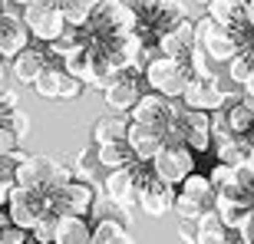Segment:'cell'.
Returning a JSON list of instances; mask_svg holds the SVG:
<instances>
[{
  "instance_id": "cell-1",
  "label": "cell",
  "mask_w": 254,
  "mask_h": 244,
  "mask_svg": "<svg viewBox=\"0 0 254 244\" xmlns=\"http://www.w3.org/2000/svg\"><path fill=\"white\" fill-rule=\"evenodd\" d=\"M47 215H53V208H50V191H43V188L10 185V191H7V221L13 228H23V231L30 235V228L40 225Z\"/></svg>"
},
{
  "instance_id": "cell-2",
  "label": "cell",
  "mask_w": 254,
  "mask_h": 244,
  "mask_svg": "<svg viewBox=\"0 0 254 244\" xmlns=\"http://www.w3.org/2000/svg\"><path fill=\"white\" fill-rule=\"evenodd\" d=\"M215 208V191L208 185V175L201 172H191L189 179L175 188V201H172V215L179 221H191L195 225L198 218Z\"/></svg>"
},
{
  "instance_id": "cell-3",
  "label": "cell",
  "mask_w": 254,
  "mask_h": 244,
  "mask_svg": "<svg viewBox=\"0 0 254 244\" xmlns=\"http://www.w3.org/2000/svg\"><path fill=\"white\" fill-rule=\"evenodd\" d=\"M189 69L182 63H175V60H169V57H155L145 63V69H142V83L149 86V93H159V96H165V99H182V89L189 86Z\"/></svg>"
},
{
  "instance_id": "cell-4",
  "label": "cell",
  "mask_w": 254,
  "mask_h": 244,
  "mask_svg": "<svg viewBox=\"0 0 254 244\" xmlns=\"http://www.w3.org/2000/svg\"><path fill=\"white\" fill-rule=\"evenodd\" d=\"M149 169H152V175H155L162 185L179 188L182 182L195 172V152L185 149L182 142H165V145L159 149V155L149 162Z\"/></svg>"
},
{
  "instance_id": "cell-5",
  "label": "cell",
  "mask_w": 254,
  "mask_h": 244,
  "mask_svg": "<svg viewBox=\"0 0 254 244\" xmlns=\"http://www.w3.org/2000/svg\"><path fill=\"white\" fill-rule=\"evenodd\" d=\"M132 172H135V205H139L149 218L169 215L172 201H175V188L162 185V182L152 175V169H149V165H142V162H135Z\"/></svg>"
},
{
  "instance_id": "cell-6",
  "label": "cell",
  "mask_w": 254,
  "mask_h": 244,
  "mask_svg": "<svg viewBox=\"0 0 254 244\" xmlns=\"http://www.w3.org/2000/svg\"><path fill=\"white\" fill-rule=\"evenodd\" d=\"M20 20H23V27H27L30 40H37V47H50V43H57L63 37V17H60V10L47 0H37V3H30V7L20 10Z\"/></svg>"
},
{
  "instance_id": "cell-7",
  "label": "cell",
  "mask_w": 254,
  "mask_h": 244,
  "mask_svg": "<svg viewBox=\"0 0 254 244\" xmlns=\"http://www.w3.org/2000/svg\"><path fill=\"white\" fill-rule=\"evenodd\" d=\"M99 191H93L89 182H69L66 188L60 191H50V208H53V215L60 218H86L93 211V201Z\"/></svg>"
},
{
  "instance_id": "cell-8",
  "label": "cell",
  "mask_w": 254,
  "mask_h": 244,
  "mask_svg": "<svg viewBox=\"0 0 254 244\" xmlns=\"http://www.w3.org/2000/svg\"><path fill=\"white\" fill-rule=\"evenodd\" d=\"M142 93H145V83H142V69H135V66L119 69V73H116V79L103 89L106 106H109L113 113H129L132 106L139 103Z\"/></svg>"
},
{
  "instance_id": "cell-9",
  "label": "cell",
  "mask_w": 254,
  "mask_h": 244,
  "mask_svg": "<svg viewBox=\"0 0 254 244\" xmlns=\"http://www.w3.org/2000/svg\"><path fill=\"white\" fill-rule=\"evenodd\" d=\"M182 103L185 109H198V113H218L228 103H235L221 83H208V79H189V86L182 89Z\"/></svg>"
},
{
  "instance_id": "cell-10",
  "label": "cell",
  "mask_w": 254,
  "mask_h": 244,
  "mask_svg": "<svg viewBox=\"0 0 254 244\" xmlns=\"http://www.w3.org/2000/svg\"><path fill=\"white\" fill-rule=\"evenodd\" d=\"M179 139H182V145L191 149L195 155L211 152V122H208V113L182 109L179 113Z\"/></svg>"
},
{
  "instance_id": "cell-11",
  "label": "cell",
  "mask_w": 254,
  "mask_h": 244,
  "mask_svg": "<svg viewBox=\"0 0 254 244\" xmlns=\"http://www.w3.org/2000/svg\"><path fill=\"white\" fill-rule=\"evenodd\" d=\"M195 47H198V43H195V27H191V20L185 17V20H179L175 27H169L159 37L155 53H159V57H169V60H175V63L185 66V60H189V53Z\"/></svg>"
},
{
  "instance_id": "cell-12",
  "label": "cell",
  "mask_w": 254,
  "mask_h": 244,
  "mask_svg": "<svg viewBox=\"0 0 254 244\" xmlns=\"http://www.w3.org/2000/svg\"><path fill=\"white\" fill-rule=\"evenodd\" d=\"M33 89H37L43 99H76V96L83 93V83L73 79V76H66L57 66H47V69L37 76Z\"/></svg>"
},
{
  "instance_id": "cell-13",
  "label": "cell",
  "mask_w": 254,
  "mask_h": 244,
  "mask_svg": "<svg viewBox=\"0 0 254 244\" xmlns=\"http://www.w3.org/2000/svg\"><path fill=\"white\" fill-rule=\"evenodd\" d=\"M30 47V33L20 20V10H10L0 17V60H13Z\"/></svg>"
},
{
  "instance_id": "cell-14",
  "label": "cell",
  "mask_w": 254,
  "mask_h": 244,
  "mask_svg": "<svg viewBox=\"0 0 254 244\" xmlns=\"http://www.w3.org/2000/svg\"><path fill=\"white\" fill-rule=\"evenodd\" d=\"M162 145H165V142H162V132L149 129V125H135V122H129V129H126V149L132 152L135 162L149 165V162L159 155Z\"/></svg>"
},
{
  "instance_id": "cell-15",
  "label": "cell",
  "mask_w": 254,
  "mask_h": 244,
  "mask_svg": "<svg viewBox=\"0 0 254 244\" xmlns=\"http://www.w3.org/2000/svg\"><path fill=\"white\" fill-rule=\"evenodd\" d=\"M132 165L129 169H119V172H109L103 182V198H109L113 205L126 208V211L135 205V172H132Z\"/></svg>"
},
{
  "instance_id": "cell-16",
  "label": "cell",
  "mask_w": 254,
  "mask_h": 244,
  "mask_svg": "<svg viewBox=\"0 0 254 244\" xmlns=\"http://www.w3.org/2000/svg\"><path fill=\"white\" fill-rule=\"evenodd\" d=\"M43 69H47V53H43V47H27L23 53H17V57L10 60V73L23 86H33Z\"/></svg>"
},
{
  "instance_id": "cell-17",
  "label": "cell",
  "mask_w": 254,
  "mask_h": 244,
  "mask_svg": "<svg viewBox=\"0 0 254 244\" xmlns=\"http://www.w3.org/2000/svg\"><path fill=\"white\" fill-rule=\"evenodd\" d=\"M245 10H248V0H211L205 17H211L221 30H235L241 23H248Z\"/></svg>"
},
{
  "instance_id": "cell-18",
  "label": "cell",
  "mask_w": 254,
  "mask_h": 244,
  "mask_svg": "<svg viewBox=\"0 0 254 244\" xmlns=\"http://www.w3.org/2000/svg\"><path fill=\"white\" fill-rule=\"evenodd\" d=\"M37 172H40V188L43 191H60V188H66L73 182L69 165L50 159V155H37Z\"/></svg>"
},
{
  "instance_id": "cell-19",
  "label": "cell",
  "mask_w": 254,
  "mask_h": 244,
  "mask_svg": "<svg viewBox=\"0 0 254 244\" xmlns=\"http://www.w3.org/2000/svg\"><path fill=\"white\" fill-rule=\"evenodd\" d=\"M126 129H129V119H123V116H103V119L93 122L89 139L96 142V149L99 145H119V142H126Z\"/></svg>"
},
{
  "instance_id": "cell-20",
  "label": "cell",
  "mask_w": 254,
  "mask_h": 244,
  "mask_svg": "<svg viewBox=\"0 0 254 244\" xmlns=\"http://www.w3.org/2000/svg\"><path fill=\"white\" fill-rule=\"evenodd\" d=\"M99 3H103V0H60L57 10H60V17H63L66 27L79 30V27H86V23L96 17Z\"/></svg>"
},
{
  "instance_id": "cell-21",
  "label": "cell",
  "mask_w": 254,
  "mask_h": 244,
  "mask_svg": "<svg viewBox=\"0 0 254 244\" xmlns=\"http://www.w3.org/2000/svg\"><path fill=\"white\" fill-rule=\"evenodd\" d=\"M89 235H93V228H89L86 218H60L57 215L53 244H89Z\"/></svg>"
},
{
  "instance_id": "cell-22",
  "label": "cell",
  "mask_w": 254,
  "mask_h": 244,
  "mask_svg": "<svg viewBox=\"0 0 254 244\" xmlns=\"http://www.w3.org/2000/svg\"><path fill=\"white\" fill-rule=\"evenodd\" d=\"M228 241H231V231L218 221L215 211H205L195 221V244H228Z\"/></svg>"
},
{
  "instance_id": "cell-23",
  "label": "cell",
  "mask_w": 254,
  "mask_h": 244,
  "mask_svg": "<svg viewBox=\"0 0 254 244\" xmlns=\"http://www.w3.org/2000/svg\"><path fill=\"white\" fill-rule=\"evenodd\" d=\"M225 73H228V79H231L235 86H241V89H245V83L254 76V53H251V47L238 50L235 57L225 63Z\"/></svg>"
},
{
  "instance_id": "cell-24",
  "label": "cell",
  "mask_w": 254,
  "mask_h": 244,
  "mask_svg": "<svg viewBox=\"0 0 254 244\" xmlns=\"http://www.w3.org/2000/svg\"><path fill=\"white\" fill-rule=\"evenodd\" d=\"M132 152L126 149V142H119V145H99L96 149V165H103V169L109 172H119V169H129L132 165Z\"/></svg>"
},
{
  "instance_id": "cell-25",
  "label": "cell",
  "mask_w": 254,
  "mask_h": 244,
  "mask_svg": "<svg viewBox=\"0 0 254 244\" xmlns=\"http://www.w3.org/2000/svg\"><path fill=\"white\" fill-rule=\"evenodd\" d=\"M89 244H132L129 228L119 225V221H96Z\"/></svg>"
},
{
  "instance_id": "cell-26",
  "label": "cell",
  "mask_w": 254,
  "mask_h": 244,
  "mask_svg": "<svg viewBox=\"0 0 254 244\" xmlns=\"http://www.w3.org/2000/svg\"><path fill=\"white\" fill-rule=\"evenodd\" d=\"M251 122H254V116L248 113L238 99L225 106V125H228V132H231V135H248V132H251Z\"/></svg>"
},
{
  "instance_id": "cell-27",
  "label": "cell",
  "mask_w": 254,
  "mask_h": 244,
  "mask_svg": "<svg viewBox=\"0 0 254 244\" xmlns=\"http://www.w3.org/2000/svg\"><path fill=\"white\" fill-rule=\"evenodd\" d=\"M208 185H211V191H215V195L231 191V188H238V172L231 169V165H221V162H218L215 169L208 172Z\"/></svg>"
},
{
  "instance_id": "cell-28",
  "label": "cell",
  "mask_w": 254,
  "mask_h": 244,
  "mask_svg": "<svg viewBox=\"0 0 254 244\" xmlns=\"http://www.w3.org/2000/svg\"><path fill=\"white\" fill-rule=\"evenodd\" d=\"M13 185L17 188H40V172H37V155H27L13 169Z\"/></svg>"
},
{
  "instance_id": "cell-29",
  "label": "cell",
  "mask_w": 254,
  "mask_h": 244,
  "mask_svg": "<svg viewBox=\"0 0 254 244\" xmlns=\"http://www.w3.org/2000/svg\"><path fill=\"white\" fill-rule=\"evenodd\" d=\"M53 235H57V215H47L40 225L30 228V238H33V244H53Z\"/></svg>"
},
{
  "instance_id": "cell-30",
  "label": "cell",
  "mask_w": 254,
  "mask_h": 244,
  "mask_svg": "<svg viewBox=\"0 0 254 244\" xmlns=\"http://www.w3.org/2000/svg\"><path fill=\"white\" fill-rule=\"evenodd\" d=\"M231 238H235L238 244H254V208L241 218V225L231 231Z\"/></svg>"
},
{
  "instance_id": "cell-31",
  "label": "cell",
  "mask_w": 254,
  "mask_h": 244,
  "mask_svg": "<svg viewBox=\"0 0 254 244\" xmlns=\"http://www.w3.org/2000/svg\"><path fill=\"white\" fill-rule=\"evenodd\" d=\"M3 125H7V129L13 132V135H17V142L30 132V119H27V113H20V109H13V113H10L7 119H3Z\"/></svg>"
},
{
  "instance_id": "cell-32",
  "label": "cell",
  "mask_w": 254,
  "mask_h": 244,
  "mask_svg": "<svg viewBox=\"0 0 254 244\" xmlns=\"http://www.w3.org/2000/svg\"><path fill=\"white\" fill-rule=\"evenodd\" d=\"M30 235L23 228H13V225H3L0 228V244H27Z\"/></svg>"
},
{
  "instance_id": "cell-33",
  "label": "cell",
  "mask_w": 254,
  "mask_h": 244,
  "mask_svg": "<svg viewBox=\"0 0 254 244\" xmlns=\"http://www.w3.org/2000/svg\"><path fill=\"white\" fill-rule=\"evenodd\" d=\"M17 145H20L17 135H13L3 122H0V159H3V155H13V152H17Z\"/></svg>"
},
{
  "instance_id": "cell-34",
  "label": "cell",
  "mask_w": 254,
  "mask_h": 244,
  "mask_svg": "<svg viewBox=\"0 0 254 244\" xmlns=\"http://www.w3.org/2000/svg\"><path fill=\"white\" fill-rule=\"evenodd\" d=\"M179 235L185 244H195V225L191 221H179Z\"/></svg>"
},
{
  "instance_id": "cell-35",
  "label": "cell",
  "mask_w": 254,
  "mask_h": 244,
  "mask_svg": "<svg viewBox=\"0 0 254 244\" xmlns=\"http://www.w3.org/2000/svg\"><path fill=\"white\" fill-rule=\"evenodd\" d=\"M10 86V66L7 63H0V93Z\"/></svg>"
},
{
  "instance_id": "cell-36",
  "label": "cell",
  "mask_w": 254,
  "mask_h": 244,
  "mask_svg": "<svg viewBox=\"0 0 254 244\" xmlns=\"http://www.w3.org/2000/svg\"><path fill=\"white\" fill-rule=\"evenodd\" d=\"M245 20H248V27L254 30V0H248V10H245Z\"/></svg>"
},
{
  "instance_id": "cell-37",
  "label": "cell",
  "mask_w": 254,
  "mask_h": 244,
  "mask_svg": "<svg viewBox=\"0 0 254 244\" xmlns=\"http://www.w3.org/2000/svg\"><path fill=\"white\" fill-rule=\"evenodd\" d=\"M7 191H10V185H0V211L7 208Z\"/></svg>"
},
{
  "instance_id": "cell-38",
  "label": "cell",
  "mask_w": 254,
  "mask_h": 244,
  "mask_svg": "<svg viewBox=\"0 0 254 244\" xmlns=\"http://www.w3.org/2000/svg\"><path fill=\"white\" fill-rule=\"evenodd\" d=\"M10 10H17V7H13L10 0H0V17H3V13H10Z\"/></svg>"
},
{
  "instance_id": "cell-39",
  "label": "cell",
  "mask_w": 254,
  "mask_h": 244,
  "mask_svg": "<svg viewBox=\"0 0 254 244\" xmlns=\"http://www.w3.org/2000/svg\"><path fill=\"white\" fill-rule=\"evenodd\" d=\"M10 3H13L17 10H23V7H30V3H37V0H10Z\"/></svg>"
},
{
  "instance_id": "cell-40",
  "label": "cell",
  "mask_w": 254,
  "mask_h": 244,
  "mask_svg": "<svg viewBox=\"0 0 254 244\" xmlns=\"http://www.w3.org/2000/svg\"><path fill=\"white\" fill-rule=\"evenodd\" d=\"M245 93H248V96H254V76H251V79L245 83Z\"/></svg>"
},
{
  "instance_id": "cell-41",
  "label": "cell",
  "mask_w": 254,
  "mask_h": 244,
  "mask_svg": "<svg viewBox=\"0 0 254 244\" xmlns=\"http://www.w3.org/2000/svg\"><path fill=\"white\" fill-rule=\"evenodd\" d=\"M3 225H10V221H7V211H0V228H3Z\"/></svg>"
},
{
  "instance_id": "cell-42",
  "label": "cell",
  "mask_w": 254,
  "mask_h": 244,
  "mask_svg": "<svg viewBox=\"0 0 254 244\" xmlns=\"http://www.w3.org/2000/svg\"><path fill=\"white\" fill-rule=\"evenodd\" d=\"M198 3H205V7H208V3H211V0H198Z\"/></svg>"
},
{
  "instance_id": "cell-43",
  "label": "cell",
  "mask_w": 254,
  "mask_h": 244,
  "mask_svg": "<svg viewBox=\"0 0 254 244\" xmlns=\"http://www.w3.org/2000/svg\"><path fill=\"white\" fill-rule=\"evenodd\" d=\"M251 53H254V37H251Z\"/></svg>"
},
{
  "instance_id": "cell-44",
  "label": "cell",
  "mask_w": 254,
  "mask_h": 244,
  "mask_svg": "<svg viewBox=\"0 0 254 244\" xmlns=\"http://www.w3.org/2000/svg\"><path fill=\"white\" fill-rule=\"evenodd\" d=\"M228 244H238V241H235V238H231V241H228Z\"/></svg>"
},
{
  "instance_id": "cell-45",
  "label": "cell",
  "mask_w": 254,
  "mask_h": 244,
  "mask_svg": "<svg viewBox=\"0 0 254 244\" xmlns=\"http://www.w3.org/2000/svg\"><path fill=\"white\" fill-rule=\"evenodd\" d=\"M251 132H254V122H251Z\"/></svg>"
},
{
  "instance_id": "cell-46",
  "label": "cell",
  "mask_w": 254,
  "mask_h": 244,
  "mask_svg": "<svg viewBox=\"0 0 254 244\" xmlns=\"http://www.w3.org/2000/svg\"><path fill=\"white\" fill-rule=\"evenodd\" d=\"M0 63H3V60H0Z\"/></svg>"
},
{
  "instance_id": "cell-47",
  "label": "cell",
  "mask_w": 254,
  "mask_h": 244,
  "mask_svg": "<svg viewBox=\"0 0 254 244\" xmlns=\"http://www.w3.org/2000/svg\"><path fill=\"white\" fill-rule=\"evenodd\" d=\"M251 159H254V155H251Z\"/></svg>"
}]
</instances>
